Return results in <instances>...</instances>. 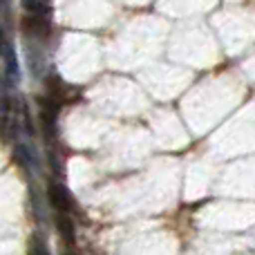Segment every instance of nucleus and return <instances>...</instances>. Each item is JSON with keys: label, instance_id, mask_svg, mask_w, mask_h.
Listing matches in <instances>:
<instances>
[{"label": "nucleus", "instance_id": "nucleus-1", "mask_svg": "<svg viewBox=\"0 0 255 255\" xmlns=\"http://www.w3.org/2000/svg\"><path fill=\"white\" fill-rule=\"evenodd\" d=\"M47 197H49V204H52V206L56 208L58 213H70L72 211V197H70V193H67L65 186L58 184V181H49Z\"/></svg>", "mask_w": 255, "mask_h": 255}, {"label": "nucleus", "instance_id": "nucleus-2", "mask_svg": "<svg viewBox=\"0 0 255 255\" xmlns=\"http://www.w3.org/2000/svg\"><path fill=\"white\" fill-rule=\"evenodd\" d=\"M22 29H25V34L34 36V38H47L49 34H52V27H49V20L45 16H27L25 20H22Z\"/></svg>", "mask_w": 255, "mask_h": 255}, {"label": "nucleus", "instance_id": "nucleus-3", "mask_svg": "<svg viewBox=\"0 0 255 255\" xmlns=\"http://www.w3.org/2000/svg\"><path fill=\"white\" fill-rule=\"evenodd\" d=\"M56 229H58V233L65 238L67 244H74V224H72V220H70V215H67V213H58Z\"/></svg>", "mask_w": 255, "mask_h": 255}, {"label": "nucleus", "instance_id": "nucleus-4", "mask_svg": "<svg viewBox=\"0 0 255 255\" xmlns=\"http://www.w3.org/2000/svg\"><path fill=\"white\" fill-rule=\"evenodd\" d=\"M22 4L31 16H47L49 13V0H22Z\"/></svg>", "mask_w": 255, "mask_h": 255}, {"label": "nucleus", "instance_id": "nucleus-5", "mask_svg": "<svg viewBox=\"0 0 255 255\" xmlns=\"http://www.w3.org/2000/svg\"><path fill=\"white\" fill-rule=\"evenodd\" d=\"M16 159L22 168H27V170L31 168V152L25 148V145H16Z\"/></svg>", "mask_w": 255, "mask_h": 255}, {"label": "nucleus", "instance_id": "nucleus-6", "mask_svg": "<svg viewBox=\"0 0 255 255\" xmlns=\"http://www.w3.org/2000/svg\"><path fill=\"white\" fill-rule=\"evenodd\" d=\"M29 255H49V251L45 249V244L40 242L38 238H34V242H31V249H29Z\"/></svg>", "mask_w": 255, "mask_h": 255}, {"label": "nucleus", "instance_id": "nucleus-7", "mask_svg": "<svg viewBox=\"0 0 255 255\" xmlns=\"http://www.w3.org/2000/svg\"><path fill=\"white\" fill-rule=\"evenodd\" d=\"M7 40H4V34H2V31H0V54H4V47H7Z\"/></svg>", "mask_w": 255, "mask_h": 255}, {"label": "nucleus", "instance_id": "nucleus-8", "mask_svg": "<svg viewBox=\"0 0 255 255\" xmlns=\"http://www.w3.org/2000/svg\"><path fill=\"white\" fill-rule=\"evenodd\" d=\"M2 2H4V0H0V7H2Z\"/></svg>", "mask_w": 255, "mask_h": 255}, {"label": "nucleus", "instance_id": "nucleus-9", "mask_svg": "<svg viewBox=\"0 0 255 255\" xmlns=\"http://www.w3.org/2000/svg\"><path fill=\"white\" fill-rule=\"evenodd\" d=\"M67 255H76V253H67Z\"/></svg>", "mask_w": 255, "mask_h": 255}]
</instances>
